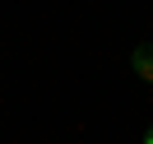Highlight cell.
<instances>
[{
    "instance_id": "obj_1",
    "label": "cell",
    "mask_w": 153,
    "mask_h": 144,
    "mask_svg": "<svg viewBox=\"0 0 153 144\" xmlns=\"http://www.w3.org/2000/svg\"><path fill=\"white\" fill-rule=\"evenodd\" d=\"M134 70H139L144 79H153V47H139V51H134Z\"/></svg>"
},
{
    "instance_id": "obj_2",
    "label": "cell",
    "mask_w": 153,
    "mask_h": 144,
    "mask_svg": "<svg viewBox=\"0 0 153 144\" xmlns=\"http://www.w3.org/2000/svg\"><path fill=\"white\" fill-rule=\"evenodd\" d=\"M149 144H153V130H149Z\"/></svg>"
}]
</instances>
